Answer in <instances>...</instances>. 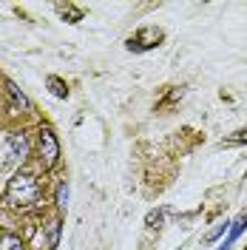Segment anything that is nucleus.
Wrapping results in <instances>:
<instances>
[{
  "mask_svg": "<svg viewBox=\"0 0 247 250\" xmlns=\"http://www.w3.org/2000/svg\"><path fill=\"white\" fill-rule=\"evenodd\" d=\"M57 205H60V208H65V205H68V185H65V182H60V185H57Z\"/></svg>",
  "mask_w": 247,
  "mask_h": 250,
  "instance_id": "nucleus-10",
  "label": "nucleus"
},
{
  "mask_svg": "<svg viewBox=\"0 0 247 250\" xmlns=\"http://www.w3.org/2000/svg\"><path fill=\"white\" fill-rule=\"evenodd\" d=\"M162 216H165V210H151V213H148V225H151V228H156V225L162 222Z\"/></svg>",
  "mask_w": 247,
  "mask_h": 250,
  "instance_id": "nucleus-12",
  "label": "nucleus"
},
{
  "mask_svg": "<svg viewBox=\"0 0 247 250\" xmlns=\"http://www.w3.org/2000/svg\"><path fill=\"white\" fill-rule=\"evenodd\" d=\"M9 148H12V154L17 159H23V156L29 154V140H26V134H9Z\"/></svg>",
  "mask_w": 247,
  "mask_h": 250,
  "instance_id": "nucleus-4",
  "label": "nucleus"
},
{
  "mask_svg": "<svg viewBox=\"0 0 247 250\" xmlns=\"http://www.w3.org/2000/svg\"><path fill=\"white\" fill-rule=\"evenodd\" d=\"M159 40H162V31L159 29H142L137 37L128 40V48H134V51H145V48L159 46Z\"/></svg>",
  "mask_w": 247,
  "mask_h": 250,
  "instance_id": "nucleus-3",
  "label": "nucleus"
},
{
  "mask_svg": "<svg viewBox=\"0 0 247 250\" xmlns=\"http://www.w3.org/2000/svg\"><path fill=\"white\" fill-rule=\"evenodd\" d=\"M227 142H247V128L245 131H236L233 137H227Z\"/></svg>",
  "mask_w": 247,
  "mask_h": 250,
  "instance_id": "nucleus-13",
  "label": "nucleus"
},
{
  "mask_svg": "<svg viewBox=\"0 0 247 250\" xmlns=\"http://www.w3.org/2000/svg\"><path fill=\"white\" fill-rule=\"evenodd\" d=\"M6 88H9V94L15 97V103H17V105H20V108H29V105H31V103H29V97H26V94L20 91V88H17V85H15V83H12V80L6 83Z\"/></svg>",
  "mask_w": 247,
  "mask_h": 250,
  "instance_id": "nucleus-6",
  "label": "nucleus"
},
{
  "mask_svg": "<svg viewBox=\"0 0 247 250\" xmlns=\"http://www.w3.org/2000/svg\"><path fill=\"white\" fill-rule=\"evenodd\" d=\"M6 196L17 208H31V205L40 202V185H37V179L31 173H17V176H12V182H9Z\"/></svg>",
  "mask_w": 247,
  "mask_h": 250,
  "instance_id": "nucleus-1",
  "label": "nucleus"
},
{
  "mask_svg": "<svg viewBox=\"0 0 247 250\" xmlns=\"http://www.w3.org/2000/svg\"><path fill=\"white\" fill-rule=\"evenodd\" d=\"M245 228H247V213H242V216H239V219H236V222L230 225V233H227V239L222 242V248L230 250V245L236 242V239H239V236H242V230H245Z\"/></svg>",
  "mask_w": 247,
  "mask_h": 250,
  "instance_id": "nucleus-5",
  "label": "nucleus"
},
{
  "mask_svg": "<svg viewBox=\"0 0 247 250\" xmlns=\"http://www.w3.org/2000/svg\"><path fill=\"white\" fill-rule=\"evenodd\" d=\"M0 250H23V245H20L17 236H3L0 239Z\"/></svg>",
  "mask_w": 247,
  "mask_h": 250,
  "instance_id": "nucleus-9",
  "label": "nucleus"
},
{
  "mask_svg": "<svg viewBox=\"0 0 247 250\" xmlns=\"http://www.w3.org/2000/svg\"><path fill=\"white\" fill-rule=\"evenodd\" d=\"M48 85H51V94L54 97H68V88H65V83L60 77H48Z\"/></svg>",
  "mask_w": 247,
  "mask_h": 250,
  "instance_id": "nucleus-8",
  "label": "nucleus"
},
{
  "mask_svg": "<svg viewBox=\"0 0 247 250\" xmlns=\"http://www.w3.org/2000/svg\"><path fill=\"white\" fill-rule=\"evenodd\" d=\"M227 228H230V222H222V225H219L216 230H213V233L207 236V242H216L219 236H225V230H227Z\"/></svg>",
  "mask_w": 247,
  "mask_h": 250,
  "instance_id": "nucleus-11",
  "label": "nucleus"
},
{
  "mask_svg": "<svg viewBox=\"0 0 247 250\" xmlns=\"http://www.w3.org/2000/svg\"><path fill=\"white\" fill-rule=\"evenodd\" d=\"M40 154H43V159H46V168H54V165H57L60 145H57L54 131H48V128H43V131H40Z\"/></svg>",
  "mask_w": 247,
  "mask_h": 250,
  "instance_id": "nucleus-2",
  "label": "nucleus"
},
{
  "mask_svg": "<svg viewBox=\"0 0 247 250\" xmlns=\"http://www.w3.org/2000/svg\"><path fill=\"white\" fill-rule=\"evenodd\" d=\"M60 219H51V225H48V248H57V242H60Z\"/></svg>",
  "mask_w": 247,
  "mask_h": 250,
  "instance_id": "nucleus-7",
  "label": "nucleus"
}]
</instances>
